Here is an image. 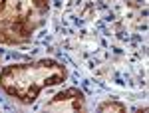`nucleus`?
<instances>
[{
    "instance_id": "f257e3e1",
    "label": "nucleus",
    "mask_w": 149,
    "mask_h": 113,
    "mask_svg": "<svg viewBox=\"0 0 149 113\" xmlns=\"http://www.w3.org/2000/svg\"><path fill=\"white\" fill-rule=\"evenodd\" d=\"M68 78V69L56 60H36L10 64L0 71V89L12 99L30 105L36 101L40 91L46 87L60 85Z\"/></svg>"
},
{
    "instance_id": "f03ea898",
    "label": "nucleus",
    "mask_w": 149,
    "mask_h": 113,
    "mask_svg": "<svg viewBox=\"0 0 149 113\" xmlns=\"http://www.w3.org/2000/svg\"><path fill=\"white\" fill-rule=\"evenodd\" d=\"M50 10V0H0V44L32 40Z\"/></svg>"
},
{
    "instance_id": "7ed1b4c3",
    "label": "nucleus",
    "mask_w": 149,
    "mask_h": 113,
    "mask_svg": "<svg viewBox=\"0 0 149 113\" xmlns=\"http://www.w3.org/2000/svg\"><path fill=\"white\" fill-rule=\"evenodd\" d=\"M44 109L46 111H84L86 97L78 87H68L44 103Z\"/></svg>"
},
{
    "instance_id": "20e7f679",
    "label": "nucleus",
    "mask_w": 149,
    "mask_h": 113,
    "mask_svg": "<svg viewBox=\"0 0 149 113\" xmlns=\"http://www.w3.org/2000/svg\"><path fill=\"white\" fill-rule=\"evenodd\" d=\"M97 111L100 113H105V111H117V113H121V111H125V105L123 103H119V101H103L100 107H97Z\"/></svg>"
}]
</instances>
